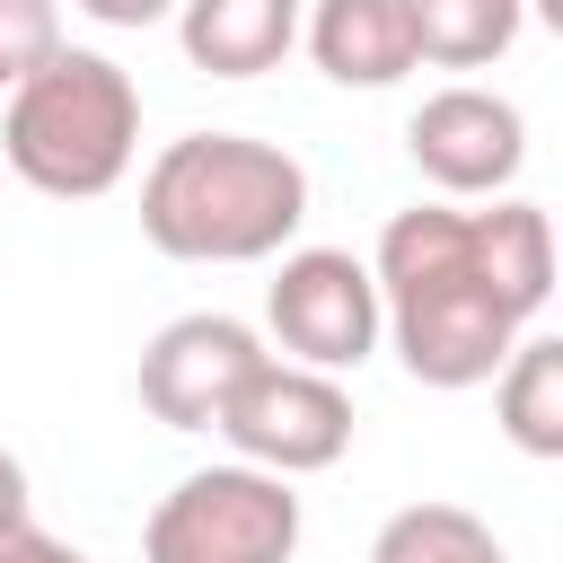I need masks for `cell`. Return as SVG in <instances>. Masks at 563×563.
<instances>
[{
  "label": "cell",
  "mask_w": 563,
  "mask_h": 563,
  "mask_svg": "<svg viewBox=\"0 0 563 563\" xmlns=\"http://www.w3.org/2000/svg\"><path fill=\"white\" fill-rule=\"evenodd\" d=\"M0 158L18 167V185L53 194V202H97L132 176L141 158V88L123 62L62 44L53 62H35L9 88L0 114Z\"/></svg>",
  "instance_id": "obj_3"
},
{
  "label": "cell",
  "mask_w": 563,
  "mask_h": 563,
  "mask_svg": "<svg viewBox=\"0 0 563 563\" xmlns=\"http://www.w3.org/2000/svg\"><path fill=\"white\" fill-rule=\"evenodd\" d=\"M405 150L422 167V185H440L449 202H475V194H510V176L528 167V114L475 79L457 88H431L405 123Z\"/></svg>",
  "instance_id": "obj_7"
},
{
  "label": "cell",
  "mask_w": 563,
  "mask_h": 563,
  "mask_svg": "<svg viewBox=\"0 0 563 563\" xmlns=\"http://www.w3.org/2000/svg\"><path fill=\"white\" fill-rule=\"evenodd\" d=\"M299 0H176V44L211 79H264L299 44Z\"/></svg>",
  "instance_id": "obj_9"
},
{
  "label": "cell",
  "mask_w": 563,
  "mask_h": 563,
  "mask_svg": "<svg viewBox=\"0 0 563 563\" xmlns=\"http://www.w3.org/2000/svg\"><path fill=\"white\" fill-rule=\"evenodd\" d=\"M308 220V167L255 132H185L141 176V238L176 264H264Z\"/></svg>",
  "instance_id": "obj_2"
},
{
  "label": "cell",
  "mask_w": 563,
  "mask_h": 563,
  "mask_svg": "<svg viewBox=\"0 0 563 563\" xmlns=\"http://www.w3.org/2000/svg\"><path fill=\"white\" fill-rule=\"evenodd\" d=\"M299 554V493L290 475H264L246 457L194 466L176 493H158L141 528V563H290Z\"/></svg>",
  "instance_id": "obj_4"
},
{
  "label": "cell",
  "mask_w": 563,
  "mask_h": 563,
  "mask_svg": "<svg viewBox=\"0 0 563 563\" xmlns=\"http://www.w3.org/2000/svg\"><path fill=\"white\" fill-rule=\"evenodd\" d=\"M246 466H264V475H325L343 449H352V396H343V378L334 369H308V361H255L238 387H229V405H220V422H211Z\"/></svg>",
  "instance_id": "obj_5"
},
{
  "label": "cell",
  "mask_w": 563,
  "mask_h": 563,
  "mask_svg": "<svg viewBox=\"0 0 563 563\" xmlns=\"http://www.w3.org/2000/svg\"><path fill=\"white\" fill-rule=\"evenodd\" d=\"M493 413L519 457H563V343L554 334L510 343V361L493 369Z\"/></svg>",
  "instance_id": "obj_11"
},
{
  "label": "cell",
  "mask_w": 563,
  "mask_h": 563,
  "mask_svg": "<svg viewBox=\"0 0 563 563\" xmlns=\"http://www.w3.org/2000/svg\"><path fill=\"white\" fill-rule=\"evenodd\" d=\"M317 70L334 88H396L413 70V26H405V0H317L299 18Z\"/></svg>",
  "instance_id": "obj_10"
},
{
  "label": "cell",
  "mask_w": 563,
  "mask_h": 563,
  "mask_svg": "<svg viewBox=\"0 0 563 563\" xmlns=\"http://www.w3.org/2000/svg\"><path fill=\"white\" fill-rule=\"evenodd\" d=\"M18 510H26V466L0 449V519H18Z\"/></svg>",
  "instance_id": "obj_17"
},
{
  "label": "cell",
  "mask_w": 563,
  "mask_h": 563,
  "mask_svg": "<svg viewBox=\"0 0 563 563\" xmlns=\"http://www.w3.org/2000/svg\"><path fill=\"white\" fill-rule=\"evenodd\" d=\"M369 563H510V545L466 501H405L369 537Z\"/></svg>",
  "instance_id": "obj_13"
},
{
  "label": "cell",
  "mask_w": 563,
  "mask_h": 563,
  "mask_svg": "<svg viewBox=\"0 0 563 563\" xmlns=\"http://www.w3.org/2000/svg\"><path fill=\"white\" fill-rule=\"evenodd\" d=\"M70 9H88L97 26H158V18H176V0H70Z\"/></svg>",
  "instance_id": "obj_16"
},
{
  "label": "cell",
  "mask_w": 563,
  "mask_h": 563,
  "mask_svg": "<svg viewBox=\"0 0 563 563\" xmlns=\"http://www.w3.org/2000/svg\"><path fill=\"white\" fill-rule=\"evenodd\" d=\"M0 563H88V554L62 545L53 528H35V510H18V519H0Z\"/></svg>",
  "instance_id": "obj_15"
},
{
  "label": "cell",
  "mask_w": 563,
  "mask_h": 563,
  "mask_svg": "<svg viewBox=\"0 0 563 563\" xmlns=\"http://www.w3.org/2000/svg\"><path fill=\"white\" fill-rule=\"evenodd\" d=\"M264 361V334L220 317V308H194V317H167L141 352V405L167 422V431H211L229 387Z\"/></svg>",
  "instance_id": "obj_8"
},
{
  "label": "cell",
  "mask_w": 563,
  "mask_h": 563,
  "mask_svg": "<svg viewBox=\"0 0 563 563\" xmlns=\"http://www.w3.org/2000/svg\"><path fill=\"white\" fill-rule=\"evenodd\" d=\"M405 26H413V62L484 70V62H501L519 44L528 0H405Z\"/></svg>",
  "instance_id": "obj_12"
},
{
  "label": "cell",
  "mask_w": 563,
  "mask_h": 563,
  "mask_svg": "<svg viewBox=\"0 0 563 563\" xmlns=\"http://www.w3.org/2000/svg\"><path fill=\"white\" fill-rule=\"evenodd\" d=\"M264 325L282 361L343 378L378 352V282L352 246H282V273L264 282Z\"/></svg>",
  "instance_id": "obj_6"
},
{
  "label": "cell",
  "mask_w": 563,
  "mask_h": 563,
  "mask_svg": "<svg viewBox=\"0 0 563 563\" xmlns=\"http://www.w3.org/2000/svg\"><path fill=\"white\" fill-rule=\"evenodd\" d=\"M369 282H378V334L396 343V361L422 378V387H484L510 343L537 325L501 282H493V255H484V220L475 211H449V202H413L378 229V255H369Z\"/></svg>",
  "instance_id": "obj_1"
},
{
  "label": "cell",
  "mask_w": 563,
  "mask_h": 563,
  "mask_svg": "<svg viewBox=\"0 0 563 563\" xmlns=\"http://www.w3.org/2000/svg\"><path fill=\"white\" fill-rule=\"evenodd\" d=\"M62 53V0H0V88Z\"/></svg>",
  "instance_id": "obj_14"
}]
</instances>
